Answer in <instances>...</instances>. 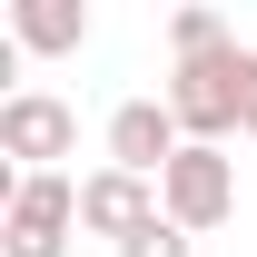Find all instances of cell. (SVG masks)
<instances>
[{
	"mask_svg": "<svg viewBox=\"0 0 257 257\" xmlns=\"http://www.w3.org/2000/svg\"><path fill=\"white\" fill-rule=\"evenodd\" d=\"M159 99H168V119L188 128L198 149H227V139L257 119V50L227 40V50H208V60H178Z\"/></svg>",
	"mask_w": 257,
	"mask_h": 257,
	"instance_id": "cell-1",
	"label": "cell"
},
{
	"mask_svg": "<svg viewBox=\"0 0 257 257\" xmlns=\"http://www.w3.org/2000/svg\"><path fill=\"white\" fill-rule=\"evenodd\" d=\"M69 227H79V178H20L10 208H0V257H69Z\"/></svg>",
	"mask_w": 257,
	"mask_h": 257,
	"instance_id": "cell-2",
	"label": "cell"
},
{
	"mask_svg": "<svg viewBox=\"0 0 257 257\" xmlns=\"http://www.w3.org/2000/svg\"><path fill=\"white\" fill-rule=\"evenodd\" d=\"M159 208L178 227H188V237H208V227H227L237 218V159H227V149H178V159H168V178H159Z\"/></svg>",
	"mask_w": 257,
	"mask_h": 257,
	"instance_id": "cell-3",
	"label": "cell"
},
{
	"mask_svg": "<svg viewBox=\"0 0 257 257\" xmlns=\"http://www.w3.org/2000/svg\"><path fill=\"white\" fill-rule=\"evenodd\" d=\"M79 149V109L60 89H10L0 99V159H20V178H50V159Z\"/></svg>",
	"mask_w": 257,
	"mask_h": 257,
	"instance_id": "cell-4",
	"label": "cell"
},
{
	"mask_svg": "<svg viewBox=\"0 0 257 257\" xmlns=\"http://www.w3.org/2000/svg\"><path fill=\"white\" fill-rule=\"evenodd\" d=\"M178 149H188V128L168 119V99H119V109H109V168H128V178H168Z\"/></svg>",
	"mask_w": 257,
	"mask_h": 257,
	"instance_id": "cell-5",
	"label": "cell"
},
{
	"mask_svg": "<svg viewBox=\"0 0 257 257\" xmlns=\"http://www.w3.org/2000/svg\"><path fill=\"white\" fill-rule=\"evenodd\" d=\"M149 218H168L159 178H128V168H89V178H79V227H89V237L119 247V237H139Z\"/></svg>",
	"mask_w": 257,
	"mask_h": 257,
	"instance_id": "cell-6",
	"label": "cell"
},
{
	"mask_svg": "<svg viewBox=\"0 0 257 257\" xmlns=\"http://www.w3.org/2000/svg\"><path fill=\"white\" fill-rule=\"evenodd\" d=\"M10 40L40 50V60H69V50L89 40V10H79V0H10Z\"/></svg>",
	"mask_w": 257,
	"mask_h": 257,
	"instance_id": "cell-7",
	"label": "cell"
},
{
	"mask_svg": "<svg viewBox=\"0 0 257 257\" xmlns=\"http://www.w3.org/2000/svg\"><path fill=\"white\" fill-rule=\"evenodd\" d=\"M208 50H227V20H218V10H198V0L168 10V60H208Z\"/></svg>",
	"mask_w": 257,
	"mask_h": 257,
	"instance_id": "cell-8",
	"label": "cell"
},
{
	"mask_svg": "<svg viewBox=\"0 0 257 257\" xmlns=\"http://www.w3.org/2000/svg\"><path fill=\"white\" fill-rule=\"evenodd\" d=\"M119 257H198V237H188L178 218H149L139 237H119Z\"/></svg>",
	"mask_w": 257,
	"mask_h": 257,
	"instance_id": "cell-9",
	"label": "cell"
},
{
	"mask_svg": "<svg viewBox=\"0 0 257 257\" xmlns=\"http://www.w3.org/2000/svg\"><path fill=\"white\" fill-rule=\"evenodd\" d=\"M247 149H257V119H247Z\"/></svg>",
	"mask_w": 257,
	"mask_h": 257,
	"instance_id": "cell-10",
	"label": "cell"
}]
</instances>
